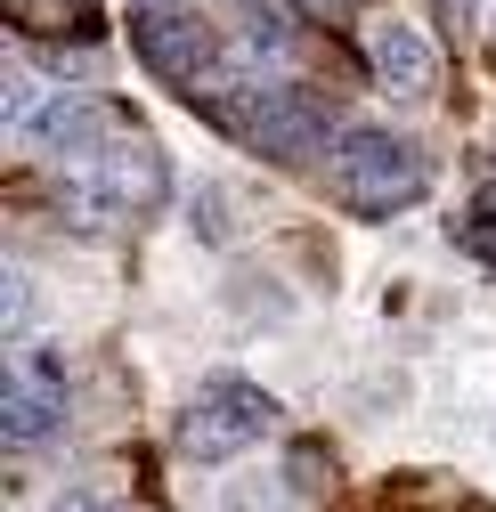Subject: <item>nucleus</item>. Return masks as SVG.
<instances>
[{"label": "nucleus", "instance_id": "0eeeda50", "mask_svg": "<svg viewBox=\"0 0 496 512\" xmlns=\"http://www.w3.org/2000/svg\"><path fill=\"white\" fill-rule=\"evenodd\" d=\"M366 74H375V90H391L399 106H423L431 90H440V49H431L415 25L383 17L375 41H366Z\"/></svg>", "mask_w": 496, "mask_h": 512}, {"label": "nucleus", "instance_id": "7ed1b4c3", "mask_svg": "<svg viewBox=\"0 0 496 512\" xmlns=\"http://www.w3.org/2000/svg\"><path fill=\"white\" fill-rule=\"evenodd\" d=\"M74 196V220L82 228H122V220H147L163 196H171V163H163V147L147 139V131H122L98 163H90V179L82 187H66Z\"/></svg>", "mask_w": 496, "mask_h": 512}, {"label": "nucleus", "instance_id": "1a4fd4ad", "mask_svg": "<svg viewBox=\"0 0 496 512\" xmlns=\"http://www.w3.org/2000/svg\"><path fill=\"white\" fill-rule=\"evenodd\" d=\"M9 17H17V33H98V9L90 0H9Z\"/></svg>", "mask_w": 496, "mask_h": 512}, {"label": "nucleus", "instance_id": "20e7f679", "mask_svg": "<svg viewBox=\"0 0 496 512\" xmlns=\"http://www.w3.org/2000/svg\"><path fill=\"white\" fill-rule=\"evenodd\" d=\"M277 423V399L244 374H204L196 399L179 407V456L188 464H236L244 447Z\"/></svg>", "mask_w": 496, "mask_h": 512}, {"label": "nucleus", "instance_id": "423d86ee", "mask_svg": "<svg viewBox=\"0 0 496 512\" xmlns=\"http://www.w3.org/2000/svg\"><path fill=\"white\" fill-rule=\"evenodd\" d=\"M122 131H139V114H122L114 98H49V106L25 122V139H33L49 163H98Z\"/></svg>", "mask_w": 496, "mask_h": 512}, {"label": "nucleus", "instance_id": "f03ea898", "mask_svg": "<svg viewBox=\"0 0 496 512\" xmlns=\"http://www.w3.org/2000/svg\"><path fill=\"white\" fill-rule=\"evenodd\" d=\"M204 114L220 122L236 147H253V155H269V163H301V155L334 147V139H326V131H334V122H326V98L301 90V82H236V90H212Z\"/></svg>", "mask_w": 496, "mask_h": 512}, {"label": "nucleus", "instance_id": "2eb2a0df", "mask_svg": "<svg viewBox=\"0 0 496 512\" xmlns=\"http://www.w3.org/2000/svg\"><path fill=\"white\" fill-rule=\"evenodd\" d=\"M301 9H309V17H342L350 0H301Z\"/></svg>", "mask_w": 496, "mask_h": 512}, {"label": "nucleus", "instance_id": "6e6552de", "mask_svg": "<svg viewBox=\"0 0 496 512\" xmlns=\"http://www.w3.org/2000/svg\"><path fill=\"white\" fill-rule=\"evenodd\" d=\"M0 431H9V447H25V456H41L49 439H66V382L17 374L9 391H0Z\"/></svg>", "mask_w": 496, "mask_h": 512}, {"label": "nucleus", "instance_id": "9b49d317", "mask_svg": "<svg viewBox=\"0 0 496 512\" xmlns=\"http://www.w3.org/2000/svg\"><path fill=\"white\" fill-rule=\"evenodd\" d=\"M456 244L472 252V261H488V269H496V187H480V196L456 212Z\"/></svg>", "mask_w": 496, "mask_h": 512}, {"label": "nucleus", "instance_id": "39448f33", "mask_svg": "<svg viewBox=\"0 0 496 512\" xmlns=\"http://www.w3.org/2000/svg\"><path fill=\"white\" fill-rule=\"evenodd\" d=\"M131 49L147 57L171 90H204L220 74V33L196 9H179V0H171V9H139L131 17Z\"/></svg>", "mask_w": 496, "mask_h": 512}, {"label": "nucleus", "instance_id": "dca6fc26", "mask_svg": "<svg viewBox=\"0 0 496 512\" xmlns=\"http://www.w3.org/2000/svg\"><path fill=\"white\" fill-rule=\"evenodd\" d=\"M139 9H171V0H131V17H139Z\"/></svg>", "mask_w": 496, "mask_h": 512}, {"label": "nucleus", "instance_id": "f8f14e48", "mask_svg": "<svg viewBox=\"0 0 496 512\" xmlns=\"http://www.w3.org/2000/svg\"><path fill=\"white\" fill-rule=\"evenodd\" d=\"M212 512H293V488L285 480H236Z\"/></svg>", "mask_w": 496, "mask_h": 512}, {"label": "nucleus", "instance_id": "4468645a", "mask_svg": "<svg viewBox=\"0 0 496 512\" xmlns=\"http://www.w3.org/2000/svg\"><path fill=\"white\" fill-rule=\"evenodd\" d=\"M196 220H204V236H212V244L228 236V212H220V187H196Z\"/></svg>", "mask_w": 496, "mask_h": 512}, {"label": "nucleus", "instance_id": "f3484780", "mask_svg": "<svg viewBox=\"0 0 496 512\" xmlns=\"http://www.w3.org/2000/svg\"><path fill=\"white\" fill-rule=\"evenodd\" d=\"M228 9H236V0H228Z\"/></svg>", "mask_w": 496, "mask_h": 512}, {"label": "nucleus", "instance_id": "f257e3e1", "mask_svg": "<svg viewBox=\"0 0 496 512\" xmlns=\"http://www.w3.org/2000/svg\"><path fill=\"white\" fill-rule=\"evenodd\" d=\"M326 179H334V196L350 212H407L431 196V163L407 131H391V122H342L334 147H326Z\"/></svg>", "mask_w": 496, "mask_h": 512}, {"label": "nucleus", "instance_id": "ddd939ff", "mask_svg": "<svg viewBox=\"0 0 496 512\" xmlns=\"http://www.w3.org/2000/svg\"><path fill=\"white\" fill-rule=\"evenodd\" d=\"M49 512H131V504H114V496H98V488H66Z\"/></svg>", "mask_w": 496, "mask_h": 512}, {"label": "nucleus", "instance_id": "9d476101", "mask_svg": "<svg viewBox=\"0 0 496 512\" xmlns=\"http://www.w3.org/2000/svg\"><path fill=\"white\" fill-rule=\"evenodd\" d=\"M236 25H244V41L269 49V57L293 49V17H285V0H236Z\"/></svg>", "mask_w": 496, "mask_h": 512}]
</instances>
